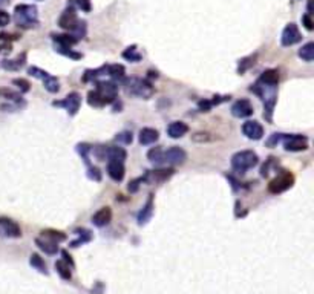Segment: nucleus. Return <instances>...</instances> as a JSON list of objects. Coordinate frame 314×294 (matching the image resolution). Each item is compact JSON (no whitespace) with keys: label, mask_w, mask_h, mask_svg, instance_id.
<instances>
[{"label":"nucleus","mask_w":314,"mask_h":294,"mask_svg":"<svg viewBox=\"0 0 314 294\" xmlns=\"http://www.w3.org/2000/svg\"><path fill=\"white\" fill-rule=\"evenodd\" d=\"M160 138V133L156 129H152V127H144L140 130V143L143 146H149V144H153L156 143Z\"/></svg>","instance_id":"19"},{"label":"nucleus","mask_w":314,"mask_h":294,"mask_svg":"<svg viewBox=\"0 0 314 294\" xmlns=\"http://www.w3.org/2000/svg\"><path fill=\"white\" fill-rule=\"evenodd\" d=\"M192 140L196 141V143H208V141L213 140V137L210 133H207V132H198V133H195L192 137Z\"/></svg>","instance_id":"39"},{"label":"nucleus","mask_w":314,"mask_h":294,"mask_svg":"<svg viewBox=\"0 0 314 294\" xmlns=\"http://www.w3.org/2000/svg\"><path fill=\"white\" fill-rule=\"evenodd\" d=\"M106 72H108V75H111L112 78H118V80H121V78H124L126 69H124L123 65H111V66H108Z\"/></svg>","instance_id":"30"},{"label":"nucleus","mask_w":314,"mask_h":294,"mask_svg":"<svg viewBox=\"0 0 314 294\" xmlns=\"http://www.w3.org/2000/svg\"><path fill=\"white\" fill-rule=\"evenodd\" d=\"M36 244H37V247H39L42 251H45L46 254H56V253L59 251V244L49 242V240H46V239L37 237V239H36Z\"/></svg>","instance_id":"25"},{"label":"nucleus","mask_w":314,"mask_h":294,"mask_svg":"<svg viewBox=\"0 0 314 294\" xmlns=\"http://www.w3.org/2000/svg\"><path fill=\"white\" fill-rule=\"evenodd\" d=\"M257 82L262 83V85H267V86H277V83H279V71L277 69H267V71L262 72V75L259 77Z\"/></svg>","instance_id":"22"},{"label":"nucleus","mask_w":314,"mask_h":294,"mask_svg":"<svg viewBox=\"0 0 314 294\" xmlns=\"http://www.w3.org/2000/svg\"><path fill=\"white\" fill-rule=\"evenodd\" d=\"M71 5H75L77 8H80L85 13L91 11V0H72Z\"/></svg>","instance_id":"38"},{"label":"nucleus","mask_w":314,"mask_h":294,"mask_svg":"<svg viewBox=\"0 0 314 294\" xmlns=\"http://www.w3.org/2000/svg\"><path fill=\"white\" fill-rule=\"evenodd\" d=\"M95 92L103 98V101L106 104L115 101L117 95H118V86L114 82H97L95 83Z\"/></svg>","instance_id":"8"},{"label":"nucleus","mask_w":314,"mask_h":294,"mask_svg":"<svg viewBox=\"0 0 314 294\" xmlns=\"http://www.w3.org/2000/svg\"><path fill=\"white\" fill-rule=\"evenodd\" d=\"M253 114V106L248 100H238L231 106V115L236 118H247Z\"/></svg>","instance_id":"14"},{"label":"nucleus","mask_w":314,"mask_h":294,"mask_svg":"<svg viewBox=\"0 0 314 294\" xmlns=\"http://www.w3.org/2000/svg\"><path fill=\"white\" fill-rule=\"evenodd\" d=\"M187 132H189V126L184 121H173L167 127V135L173 140L182 138Z\"/></svg>","instance_id":"16"},{"label":"nucleus","mask_w":314,"mask_h":294,"mask_svg":"<svg viewBox=\"0 0 314 294\" xmlns=\"http://www.w3.org/2000/svg\"><path fill=\"white\" fill-rule=\"evenodd\" d=\"M108 173H109V176H111L114 181H117V182L123 181V179H124V175H126L124 164H123V163H117V161H109V164H108Z\"/></svg>","instance_id":"17"},{"label":"nucleus","mask_w":314,"mask_h":294,"mask_svg":"<svg viewBox=\"0 0 314 294\" xmlns=\"http://www.w3.org/2000/svg\"><path fill=\"white\" fill-rule=\"evenodd\" d=\"M10 4V0H0V7H5Z\"/></svg>","instance_id":"48"},{"label":"nucleus","mask_w":314,"mask_h":294,"mask_svg":"<svg viewBox=\"0 0 314 294\" xmlns=\"http://www.w3.org/2000/svg\"><path fill=\"white\" fill-rule=\"evenodd\" d=\"M257 163H259V156L253 150H241L231 156V167L241 173L256 167Z\"/></svg>","instance_id":"2"},{"label":"nucleus","mask_w":314,"mask_h":294,"mask_svg":"<svg viewBox=\"0 0 314 294\" xmlns=\"http://www.w3.org/2000/svg\"><path fill=\"white\" fill-rule=\"evenodd\" d=\"M302 23H303V26H305L308 31H312V20H311V16H309V14H305V16L302 17Z\"/></svg>","instance_id":"47"},{"label":"nucleus","mask_w":314,"mask_h":294,"mask_svg":"<svg viewBox=\"0 0 314 294\" xmlns=\"http://www.w3.org/2000/svg\"><path fill=\"white\" fill-rule=\"evenodd\" d=\"M111 219H112V210H111L109 207L100 208V210L92 216V222H94V225H97V227H104V225H108V224L111 222Z\"/></svg>","instance_id":"18"},{"label":"nucleus","mask_w":314,"mask_h":294,"mask_svg":"<svg viewBox=\"0 0 314 294\" xmlns=\"http://www.w3.org/2000/svg\"><path fill=\"white\" fill-rule=\"evenodd\" d=\"M25 63H27V54L23 52L22 56H19L14 60H4L2 62V68L7 69V71H19L20 68L25 66Z\"/></svg>","instance_id":"24"},{"label":"nucleus","mask_w":314,"mask_h":294,"mask_svg":"<svg viewBox=\"0 0 314 294\" xmlns=\"http://www.w3.org/2000/svg\"><path fill=\"white\" fill-rule=\"evenodd\" d=\"M282 141H283V149L286 152H302L308 149V138L305 135H297V133L285 135L282 137Z\"/></svg>","instance_id":"5"},{"label":"nucleus","mask_w":314,"mask_h":294,"mask_svg":"<svg viewBox=\"0 0 314 294\" xmlns=\"http://www.w3.org/2000/svg\"><path fill=\"white\" fill-rule=\"evenodd\" d=\"M300 40H302V34H300L297 25L296 23H288L282 31V37H280L282 46H293V45L299 43Z\"/></svg>","instance_id":"11"},{"label":"nucleus","mask_w":314,"mask_h":294,"mask_svg":"<svg viewBox=\"0 0 314 294\" xmlns=\"http://www.w3.org/2000/svg\"><path fill=\"white\" fill-rule=\"evenodd\" d=\"M173 175V170L172 169H160V170H152V172H147L143 178L144 181L147 182H163L166 179H169L170 176Z\"/></svg>","instance_id":"15"},{"label":"nucleus","mask_w":314,"mask_h":294,"mask_svg":"<svg viewBox=\"0 0 314 294\" xmlns=\"http://www.w3.org/2000/svg\"><path fill=\"white\" fill-rule=\"evenodd\" d=\"M124 86H126L127 94L140 97V98H144V100L150 98L153 95V92H155L152 83L147 82V80H143V78H135V77L134 78H127L124 82Z\"/></svg>","instance_id":"3"},{"label":"nucleus","mask_w":314,"mask_h":294,"mask_svg":"<svg viewBox=\"0 0 314 294\" xmlns=\"http://www.w3.org/2000/svg\"><path fill=\"white\" fill-rule=\"evenodd\" d=\"M299 57H300L302 60H305L306 63H311L312 59H314V43L309 42V43L303 45V46L299 49Z\"/></svg>","instance_id":"27"},{"label":"nucleus","mask_w":314,"mask_h":294,"mask_svg":"<svg viewBox=\"0 0 314 294\" xmlns=\"http://www.w3.org/2000/svg\"><path fill=\"white\" fill-rule=\"evenodd\" d=\"M28 74L33 75V77H36V78H40V80L43 82L45 89H46L48 92H51V94H57V92L60 91L59 78L53 77L49 72H46V71H43V69L34 66V68H30V69H28Z\"/></svg>","instance_id":"4"},{"label":"nucleus","mask_w":314,"mask_h":294,"mask_svg":"<svg viewBox=\"0 0 314 294\" xmlns=\"http://www.w3.org/2000/svg\"><path fill=\"white\" fill-rule=\"evenodd\" d=\"M88 176L94 181H100L101 179V172L97 169V167H89V172H88Z\"/></svg>","instance_id":"43"},{"label":"nucleus","mask_w":314,"mask_h":294,"mask_svg":"<svg viewBox=\"0 0 314 294\" xmlns=\"http://www.w3.org/2000/svg\"><path fill=\"white\" fill-rule=\"evenodd\" d=\"M56 270H57V273L60 274V277L65 279V280H69V279L72 277L69 263H66L65 260H57V262H56Z\"/></svg>","instance_id":"29"},{"label":"nucleus","mask_w":314,"mask_h":294,"mask_svg":"<svg viewBox=\"0 0 314 294\" xmlns=\"http://www.w3.org/2000/svg\"><path fill=\"white\" fill-rule=\"evenodd\" d=\"M14 22L23 30L39 26V13L34 5H17L14 8Z\"/></svg>","instance_id":"1"},{"label":"nucleus","mask_w":314,"mask_h":294,"mask_svg":"<svg viewBox=\"0 0 314 294\" xmlns=\"http://www.w3.org/2000/svg\"><path fill=\"white\" fill-rule=\"evenodd\" d=\"M147 158H149L150 163L160 166V164H163V150L160 147H153L147 152Z\"/></svg>","instance_id":"33"},{"label":"nucleus","mask_w":314,"mask_h":294,"mask_svg":"<svg viewBox=\"0 0 314 294\" xmlns=\"http://www.w3.org/2000/svg\"><path fill=\"white\" fill-rule=\"evenodd\" d=\"M13 85H16V86L20 89V92H30V89H31L30 82L25 80V78H14V80H13Z\"/></svg>","instance_id":"37"},{"label":"nucleus","mask_w":314,"mask_h":294,"mask_svg":"<svg viewBox=\"0 0 314 294\" xmlns=\"http://www.w3.org/2000/svg\"><path fill=\"white\" fill-rule=\"evenodd\" d=\"M0 95L7 100H14V101H19L22 98L17 92H13L11 89H0Z\"/></svg>","instance_id":"40"},{"label":"nucleus","mask_w":314,"mask_h":294,"mask_svg":"<svg viewBox=\"0 0 314 294\" xmlns=\"http://www.w3.org/2000/svg\"><path fill=\"white\" fill-rule=\"evenodd\" d=\"M42 236L49 240V242H54V244H59L62 240L66 239V234L63 231H57V230H43L42 231Z\"/></svg>","instance_id":"26"},{"label":"nucleus","mask_w":314,"mask_h":294,"mask_svg":"<svg viewBox=\"0 0 314 294\" xmlns=\"http://www.w3.org/2000/svg\"><path fill=\"white\" fill-rule=\"evenodd\" d=\"M187 159V153L181 147H170L166 152L163 150V164L181 166Z\"/></svg>","instance_id":"12"},{"label":"nucleus","mask_w":314,"mask_h":294,"mask_svg":"<svg viewBox=\"0 0 314 294\" xmlns=\"http://www.w3.org/2000/svg\"><path fill=\"white\" fill-rule=\"evenodd\" d=\"M106 158L109 161H117V163H123L126 161L127 158V152L123 149V147H118V146H112V147H108L106 149Z\"/></svg>","instance_id":"21"},{"label":"nucleus","mask_w":314,"mask_h":294,"mask_svg":"<svg viewBox=\"0 0 314 294\" xmlns=\"http://www.w3.org/2000/svg\"><path fill=\"white\" fill-rule=\"evenodd\" d=\"M80 22H82V20H78L74 5H71V7H68V8L63 11V14L60 16V19H59V26L63 28V30H66V31H69V33H74V31L78 28Z\"/></svg>","instance_id":"7"},{"label":"nucleus","mask_w":314,"mask_h":294,"mask_svg":"<svg viewBox=\"0 0 314 294\" xmlns=\"http://www.w3.org/2000/svg\"><path fill=\"white\" fill-rule=\"evenodd\" d=\"M115 140H117L118 143L130 144V143H132V140H134V137H132V132H127V130H124V132L118 133V135L115 137Z\"/></svg>","instance_id":"41"},{"label":"nucleus","mask_w":314,"mask_h":294,"mask_svg":"<svg viewBox=\"0 0 314 294\" xmlns=\"http://www.w3.org/2000/svg\"><path fill=\"white\" fill-rule=\"evenodd\" d=\"M140 182H144V178L141 176V178H138V179H134L132 182H129V192H132V193H135L138 189H140Z\"/></svg>","instance_id":"45"},{"label":"nucleus","mask_w":314,"mask_h":294,"mask_svg":"<svg viewBox=\"0 0 314 294\" xmlns=\"http://www.w3.org/2000/svg\"><path fill=\"white\" fill-rule=\"evenodd\" d=\"M88 103L94 108H101V106H106V103L103 101V98L95 92V91H91L88 94Z\"/></svg>","instance_id":"35"},{"label":"nucleus","mask_w":314,"mask_h":294,"mask_svg":"<svg viewBox=\"0 0 314 294\" xmlns=\"http://www.w3.org/2000/svg\"><path fill=\"white\" fill-rule=\"evenodd\" d=\"M198 108L201 109V112H208L213 108V103H212V100H202L198 103Z\"/></svg>","instance_id":"44"},{"label":"nucleus","mask_w":314,"mask_h":294,"mask_svg":"<svg viewBox=\"0 0 314 294\" xmlns=\"http://www.w3.org/2000/svg\"><path fill=\"white\" fill-rule=\"evenodd\" d=\"M293 182H294L293 173H290V172H282L279 176H276L274 179L270 181L268 190H270L271 193L277 195V193H282V192L288 190V189L293 185Z\"/></svg>","instance_id":"6"},{"label":"nucleus","mask_w":314,"mask_h":294,"mask_svg":"<svg viewBox=\"0 0 314 294\" xmlns=\"http://www.w3.org/2000/svg\"><path fill=\"white\" fill-rule=\"evenodd\" d=\"M30 263L34 266V268H37L40 273H43V274H48V268H46V263L43 262V259L39 256V254H31V259H30Z\"/></svg>","instance_id":"32"},{"label":"nucleus","mask_w":314,"mask_h":294,"mask_svg":"<svg viewBox=\"0 0 314 294\" xmlns=\"http://www.w3.org/2000/svg\"><path fill=\"white\" fill-rule=\"evenodd\" d=\"M242 133L248 138V140H260L264 137V127L260 123L257 121H245L242 124Z\"/></svg>","instance_id":"13"},{"label":"nucleus","mask_w":314,"mask_h":294,"mask_svg":"<svg viewBox=\"0 0 314 294\" xmlns=\"http://www.w3.org/2000/svg\"><path fill=\"white\" fill-rule=\"evenodd\" d=\"M39 2H42V0H39Z\"/></svg>","instance_id":"49"},{"label":"nucleus","mask_w":314,"mask_h":294,"mask_svg":"<svg viewBox=\"0 0 314 294\" xmlns=\"http://www.w3.org/2000/svg\"><path fill=\"white\" fill-rule=\"evenodd\" d=\"M20 236H22V228L16 221L10 218H0V237L17 239Z\"/></svg>","instance_id":"9"},{"label":"nucleus","mask_w":314,"mask_h":294,"mask_svg":"<svg viewBox=\"0 0 314 294\" xmlns=\"http://www.w3.org/2000/svg\"><path fill=\"white\" fill-rule=\"evenodd\" d=\"M123 59H126L127 62H132V63H138L141 60V54L138 52L137 46H130L123 52Z\"/></svg>","instance_id":"31"},{"label":"nucleus","mask_w":314,"mask_h":294,"mask_svg":"<svg viewBox=\"0 0 314 294\" xmlns=\"http://www.w3.org/2000/svg\"><path fill=\"white\" fill-rule=\"evenodd\" d=\"M53 40H54V46L56 48H72L74 45H77V39L72 36H66V34H53Z\"/></svg>","instance_id":"20"},{"label":"nucleus","mask_w":314,"mask_h":294,"mask_svg":"<svg viewBox=\"0 0 314 294\" xmlns=\"http://www.w3.org/2000/svg\"><path fill=\"white\" fill-rule=\"evenodd\" d=\"M254 65V56L253 57H247V59H242L241 60V63H239V69H238V72L239 74H244L250 66H253Z\"/></svg>","instance_id":"36"},{"label":"nucleus","mask_w":314,"mask_h":294,"mask_svg":"<svg viewBox=\"0 0 314 294\" xmlns=\"http://www.w3.org/2000/svg\"><path fill=\"white\" fill-rule=\"evenodd\" d=\"M280 140H282V133H273L271 138L267 141V146H268V147H273V146H276Z\"/></svg>","instance_id":"46"},{"label":"nucleus","mask_w":314,"mask_h":294,"mask_svg":"<svg viewBox=\"0 0 314 294\" xmlns=\"http://www.w3.org/2000/svg\"><path fill=\"white\" fill-rule=\"evenodd\" d=\"M10 22H11V16L5 10H0V28L8 26Z\"/></svg>","instance_id":"42"},{"label":"nucleus","mask_w":314,"mask_h":294,"mask_svg":"<svg viewBox=\"0 0 314 294\" xmlns=\"http://www.w3.org/2000/svg\"><path fill=\"white\" fill-rule=\"evenodd\" d=\"M75 234H78V239L74 240L71 244V247H78L80 244H85L88 240H91V231L86 230V228H82V230H75Z\"/></svg>","instance_id":"34"},{"label":"nucleus","mask_w":314,"mask_h":294,"mask_svg":"<svg viewBox=\"0 0 314 294\" xmlns=\"http://www.w3.org/2000/svg\"><path fill=\"white\" fill-rule=\"evenodd\" d=\"M53 104H54V106H59V108H65V109L68 111V114H69L71 117H74V115H77V112L80 111L82 97H80V94H77V92H71V94H68V95L65 97V100H62V101H54Z\"/></svg>","instance_id":"10"},{"label":"nucleus","mask_w":314,"mask_h":294,"mask_svg":"<svg viewBox=\"0 0 314 294\" xmlns=\"http://www.w3.org/2000/svg\"><path fill=\"white\" fill-rule=\"evenodd\" d=\"M16 37H13L8 33H0V51L10 52L13 49V42Z\"/></svg>","instance_id":"28"},{"label":"nucleus","mask_w":314,"mask_h":294,"mask_svg":"<svg viewBox=\"0 0 314 294\" xmlns=\"http://www.w3.org/2000/svg\"><path fill=\"white\" fill-rule=\"evenodd\" d=\"M152 215H153V198H152V195H150L147 204H146V205L143 207V210L138 213V225L147 224V222L150 221Z\"/></svg>","instance_id":"23"}]
</instances>
